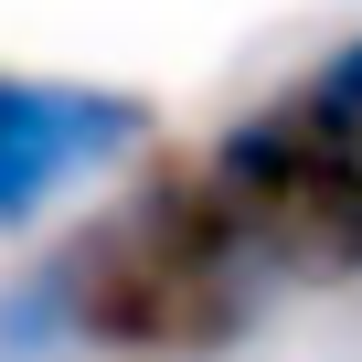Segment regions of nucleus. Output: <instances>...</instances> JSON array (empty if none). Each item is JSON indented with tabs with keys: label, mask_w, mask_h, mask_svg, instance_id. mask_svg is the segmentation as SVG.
Listing matches in <instances>:
<instances>
[{
	"label": "nucleus",
	"mask_w": 362,
	"mask_h": 362,
	"mask_svg": "<svg viewBox=\"0 0 362 362\" xmlns=\"http://www.w3.org/2000/svg\"><path fill=\"white\" fill-rule=\"evenodd\" d=\"M203 181L224 224L245 235V256L267 267V288H351L362 277V149L341 128H320L298 96L245 107L214 149Z\"/></svg>",
	"instance_id": "2"
},
{
	"label": "nucleus",
	"mask_w": 362,
	"mask_h": 362,
	"mask_svg": "<svg viewBox=\"0 0 362 362\" xmlns=\"http://www.w3.org/2000/svg\"><path fill=\"white\" fill-rule=\"evenodd\" d=\"M288 96H298L320 128H341V139L362 149V33H341V43H330V54H320V64H309Z\"/></svg>",
	"instance_id": "5"
},
{
	"label": "nucleus",
	"mask_w": 362,
	"mask_h": 362,
	"mask_svg": "<svg viewBox=\"0 0 362 362\" xmlns=\"http://www.w3.org/2000/svg\"><path fill=\"white\" fill-rule=\"evenodd\" d=\"M0 362H86L64 309H54V288H43V267L22 288H0Z\"/></svg>",
	"instance_id": "4"
},
{
	"label": "nucleus",
	"mask_w": 362,
	"mask_h": 362,
	"mask_svg": "<svg viewBox=\"0 0 362 362\" xmlns=\"http://www.w3.org/2000/svg\"><path fill=\"white\" fill-rule=\"evenodd\" d=\"M149 149V107L128 86H64V75H0V235L43 224L75 181Z\"/></svg>",
	"instance_id": "3"
},
{
	"label": "nucleus",
	"mask_w": 362,
	"mask_h": 362,
	"mask_svg": "<svg viewBox=\"0 0 362 362\" xmlns=\"http://www.w3.org/2000/svg\"><path fill=\"white\" fill-rule=\"evenodd\" d=\"M86 362H224L267 320V267L224 224L203 160H160L43 256Z\"/></svg>",
	"instance_id": "1"
}]
</instances>
